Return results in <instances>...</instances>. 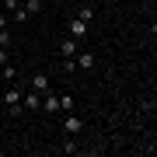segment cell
<instances>
[{"label": "cell", "instance_id": "6da1fadb", "mask_svg": "<svg viewBox=\"0 0 157 157\" xmlns=\"http://www.w3.org/2000/svg\"><path fill=\"white\" fill-rule=\"evenodd\" d=\"M4 105L11 108V119L21 115V112H25V108H21V87H7V91H4Z\"/></svg>", "mask_w": 157, "mask_h": 157}, {"label": "cell", "instance_id": "7a4b0ae2", "mask_svg": "<svg viewBox=\"0 0 157 157\" xmlns=\"http://www.w3.org/2000/svg\"><path fill=\"white\" fill-rule=\"evenodd\" d=\"M73 63H77V70H94V52H80V49H77Z\"/></svg>", "mask_w": 157, "mask_h": 157}, {"label": "cell", "instance_id": "3957f363", "mask_svg": "<svg viewBox=\"0 0 157 157\" xmlns=\"http://www.w3.org/2000/svg\"><path fill=\"white\" fill-rule=\"evenodd\" d=\"M84 35H87V21H80V17H73V21H70V39H84Z\"/></svg>", "mask_w": 157, "mask_h": 157}, {"label": "cell", "instance_id": "277c9868", "mask_svg": "<svg viewBox=\"0 0 157 157\" xmlns=\"http://www.w3.org/2000/svg\"><path fill=\"white\" fill-rule=\"evenodd\" d=\"M63 129H67L70 136H73V133H80V129H84V119H77V115H70V112H67V119H63Z\"/></svg>", "mask_w": 157, "mask_h": 157}, {"label": "cell", "instance_id": "5b68a950", "mask_svg": "<svg viewBox=\"0 0 157 157\" xmlns=\"http://www.w3.org/2000/svg\"><path fill=\"white\" fill-rule=\"evenodd\" d=\"M59 56L63 59H73V56H77V39H67V42H63L59 45Z\"/></svg>", "mask_w": 157, "mask_h": 157}, {"label": "cell", "instance_id": "8992f818", "mask_svg": "<svg viewBox=\"0 0 157 157\" xmlns=\"http://www.w3.org/2000/svg\"><path fill=\"white\" fill-rule=\"evenodd\" d=\"M32 91H39V94L49 91V73H35V77H32Z\"/></svg>", "mask_w": 157, "mask_h": 157}, {"label": "cell", "instance_id": "52a82bcc", "mask_svg": "<svg viewBox=\"0 0 157 157\" xmlns=\"http://www.w3.org/2000/svg\"><path fill=\"white\" fill-rule=\"evenodd\" d=\"M21 7H25L28 14H39V11H42V0H21Z\"/></svg>", "mask_w": 157, "mask_h": 157}, {"label": "cell", "instance_id": "ba28073f", "mask_svg": "<svg viewBox=\"0 0 157 157\" xmlns=\"http://www.w3.org/2000/svg\"><path fill=\"white\" fill-rule=\"evenodd\" d=\"M45 112H49V115H52V112H59V98H56V94L45 98Z\"/></svg>", "mask_w": 157, "mask_h": 157}, {"label": "cell", "instance_id": "9c48e42d", "mask_svg": "<svg viewBox=\"0 0 157 157\" xmlns=\"http://www.w3.org/2000/svg\"><path fill=\"white\" fill-rule=\"evenodd\" d=\"M59 108L63 112H73V94H59Z\"/></svg>", "mask_w": 157, "mask_h": 157}, {"label": "cell", "instance_id": "30bf717a", "mask_svg": "<svg viewBox=\"0 0 157 157\" xmlns=\"http://www.w3.org/2000/svg\"><path fill=\"white\" fill-rule=\"evenodd\" d=\"M11 14H14V21H17V25H21V21H28V17H32L28 11H25V7H14V11H11Z\"/></svg>", "mask_w": 157, "mask_h": 157}, {"label": "cell", "instance_id": "8fae6325", "mask_svg": "<svg viewBox=\"0 0 157 157\" xmlns=\"http://www.w3.org/2000/svg\"><path fill=\"white\" fill-rule=\"evenodd\" d=\"M77 17H80V21H87V25H91V17H94V7H80V11H77Z\"/></svg>", "mask_w": 157, "mask_h": 157}, {"label": "cell", "instance_id": "7c38bea8", "mask_svg": "<svg viewBox=\"0 0 157 157\" xmlns=\"http://www.w3.org/2000/svg\"><path fill=\"white\" fill-rule=\"evenodd\" d=\"M0 73H4V77H7V80H17V70L11 67V63H7V67H0Z\"/></svg>", "mask_w": 157, "mask_h": 157}, {"label": "cell", "instance_id": "4fadbf2b", "mask_svg": "<svg viewBox=\"0 0 157 157\" xmlns=\"http://www.w3.org/2000/svg\"><path fill=\"white\" fill-rule=\"evenodd\" d=\"M0 45H4V49H11V32H7V28H0Z\"/></svg>", "mask_w": 157, "mask_h": 157}, {"label": "cell", "instance_id": "5bb4252c", "mask_svg": "<svg viewBox=\"0 0 157 157\" xmlns=\"http://www.w3.org/2000/svg\"><path fill=\"white\" fill-rule=\"evenodd\" d=\"M0 28H7V14L4 11H0Z\"/></svg>", "mask_w": 157, "mask_h": 157}, {"label": "cell", "instance_id": "9a60e30c", "mask_svg": "<svg viewBox=\"0 0 157 157\" xmlns=\"http://www.w3.org/2000/svg\"><path fill=\"white\" fill-rule=\"evenodd\" d=\"M0 63H7V49H4V45H0Z\"/></svg>", "mask_w": 157, "mask_h": 157}, {"label": "cell", "instance_id": "2e32d148", "mask_svg": "<svg viewBox=\"0 0 157 157\" xmlns=\"http://www.w3.org/2000/svg\"><path fill=\"white\" fill-rule=\"evenodd\" d=\"M101 4H112V0H101Z\"/></svg>", "mask_w": 157, "mask_h": 157}]
</instances>
